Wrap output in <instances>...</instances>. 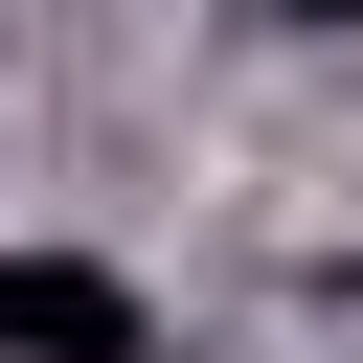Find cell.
Instances as JSON below:
<instances>
[{
    "mask_svg": "<svg viewBox=\"0 0 363 363\" xmlns=\"http://www.w3.org/2000/svg\"><path fill=\"white\" fill-rule=\"evenodd\" d=\"M0 363H159V295L113 250H0Z\"/></svg>",
    "mask_w": 363,
    "mask_h": 363,
    "instance_id": "cell-1",
    "label": "cell"
},
{
    "mask_svg": "<svg viewBox=\"0 0 363 363\" xmlns=\"http://www.w3.org/2000/svg\"><path fill=\"white\" fill-rule=\"evenodd\" d=\"M272 23H363V0H272Z\"/></svg>",
    "mask_w": 363,
    "mask_h": 363,
    "instance_id": "cell-2",
    "label": "cell"
}]
</instances>
